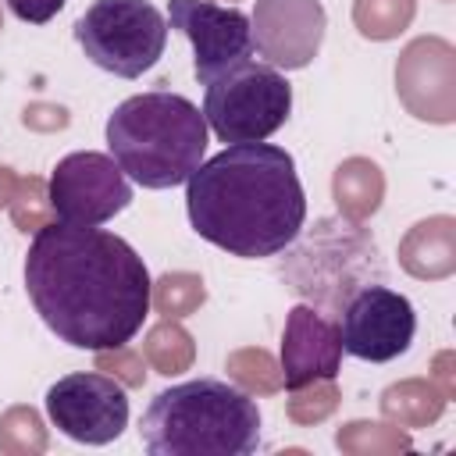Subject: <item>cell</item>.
Wrapping results in <instances>:
<instances>
[{
    "label": "cell",
    "instance_id": "6da1fadb",
    "mask_svg": "<svg viewBox=\"0 0 456 456\" xmlns=\"http://www.w3.org/2000/svg\"><path fill=\"white\" fill-rule=\"evenodd\" d=\"M142 256L96 224H43L25 256V289L46 328L75 349L125 346L150 314Z\"/></svg>",
    "mask_w": 456,
    "mask_h": 456
},
{
    "label": "cell",
    "instance_id": "7a4b0ae2",
    "mask_svg": "<svg viewBox=\"0 0 456 456\" xmlns=\"http://www.w3.org/2000/svg\"><path fill=\"white\" fill-rule=\"evenodd\" d=\"M185 207L200 239L256 260L281 253L306 217L292 153L271 142H235L185 178Z\"/></svg>",
    "mask_w": 456,
    "mask_h": 456
},
{
    "label": "cell",
    "instance_id": "3957f363",
    "mask_svg": "<svg viewBox=\"0 0 456 456\" xmlns=\"http://www.w3.org/2000/svg\"><path fill=\"white\" fill-rule=\"evenodd\" d=\"M139 435L150 456H249L260 445V410L235 385L196 378L153 395Z\"/></svg>",
    "mask_w": 456,
    "mask_h": 456
},
{
    "label": "cell",
    "instance_id": "277c9868",
    "mask_svg": "<svg viewBox=\"0 0 456 456\" xmlns=\"http://www.w3.org/2000/svg\"><path fill=\"white\" fill-rule=\"evenodd\" d=\"M107 146L118 167L142 189L182 185L207 153V118L178 93H139L107 118Z\"/></svg>",
    "mask_w": 456,
    "mask_h": 456
},
{
    "label": "cell",
    "instance_id": "5b68a950",
    "mask_svg": "<svg viewBox=\"0 0 456 456\" xmlns=\"http://www.w3.org/2000/svg\"><path fill=\"white\" fill-rule=\"evenodd\" d=\"M281 278L317 310H342L363 285L385 278V260L363 221L321 217L303 239L296 235L281 249Z\"/></svg>",
    "mask_w": 456,
    "mask_h": 456
},
{
    "label": "cell",
    "instance_id": "8992f818",
    "mask_svg": "<svg viewBox=\"0 0 456 456\" xmlns=\"http://www.w3.org/2000/svg\"><path fill=\"white\" fill-rule=\"evenodd\" d=\"M292 110V86L271 64H239L214 82H207L203 118L214 135L228 146L235 142H264L271 132L285 125Z\"/></svg>",
    "mask_w": 456,
    "mask_h": 456
},
{
    "label": "cell",
    "instance_id": "52a82bcc",
    "mask_svg": "<svg viewBox=\"0 0 456 456\" xmlns=\"http://www.w3.org/2000/svg\"><path fill=\"white\" fill-rule=\"evenodd\" d=\"M75 39L96 68L139 78L160 61L167 21L150 0H96L75 21Z\"/></svg>",
    "mask_w": 456,
    "mask_h": 456
},
{
    "label": "cell",
    "instance_id": "ba28073f",
    "mask_svg": "<svg viewBox=\"0 0 456 456\" xmlns=\"http://www.w3.org/2000/svg\"><path fill=\"white\" fill-rule=\"evenodd\" d=\"M50 207L64 224H103L132 203V185L114 157L78 150L50 175Z\"/></svg>",
    "mask_w": 456,
    "mask_h": 456
},
{
    "label": "cell",
    "instance_id": "9c48e42d",
    "mask_svg": "<svg viewBox=\"0 0 456 456\" xmlns=\"http://www.w3.org/2000/svg\"><path fill=\"white\" fill-rule=\"evenodd\" d=\"M46 413L53 428H61L68 438L86 445H107L114 442L128 424V399L114 378L103 370H78L64 374L46 392Z\"/></svg>",
    "mask_w": 456,
    "mask_h": 456
},
{
    "label": "cell",
    "instance_id": "30bf717a",
    "mask_svg": "<svg viewBox=\"0 0 456 456\" xmlns=\"http://www.w3.org/2000/svg\"><path fill=\"white\" fill-rule=\"evenodd\" d=\"M167 21L192 43V68L203 86L246 64L253 53L249 18L235 7L214 0H167Z\"/></svg>",
    "mask_w": 456,
    "mask_h": 456
},
{
    "label": "cell",
    "instance_id": "8fae6325",
    "mask_svg": "<svg viewBox=\"0 0 456 456\" xmlns=\"http://www.w3.org/2000/svg\"><path fill=\"white\" fill-rule=\"evenodd\" d=\"M338 314H342L338 321L342 349L370 363H385L406 353L417 331V314L410 299L385 289L381 281L363 285Z\"/></svg>",
    "mask_w": 456,
    "mask_h": 456
},
{
    "label": "cell",
    "instance_id": "7c38bea8",
    "mask_svg": "<svg viewBox=\"0 0 456 456\" xmlns=\"http://www.w3.org/2000/svg\"><path fill=\"white\" fill-rule=\"evenodd\" d=\"M399 103L431 125L456 121V50L442 36H420L395 61Z\"/></svg>",
    "mask_w": 456,
    "mask_h": 456
},
{
    "label": "cell",
    "instance_id": "4fadbf2b",
    "mask_svg": "<svg viewBox=\"0 0 456 456\" xmlns=\"http://www.w3.org/2000/svg\"><path fill=\"white\" fill-rule=\"evenodd\" d=\"M328 18L321 0H256L249 18V36L256 53L271 68H306L324 39Z\"/></svg>",
    "mask_w": 456,
    "mask_h": 456
},
{
    "label": "cell",
    "instance_id": "5bb4252c",
    "mask_svg": "<svg viewBox=\"0 0 456 456\" xmlns=\"http://www.w3.org/2000/svg\"><path fill=\"white\" fill-rule=\"evenodd\" d=\"M342 363V335L338 324L317 314V306L299 303L285 317L281 335V378L289 388H299L306 381L335 378Z\"/></svg>",
    "mask_w": 456,
    "mask_h": 456
},
{
    "label": "cell",
    "instance_id": "9a60e30c",
    "mask_svg": "<svg viewBox=\"0 0 456 456\" xmlns=\"http://www.w3.org/2000/svg\"><path fill=\"white\" fill-rule=\"evenodd\" d=\"M399 267L420 281H442L456 271V217L417 221L399 242Z\"/></svg>",
    "mask_w": 456,
    "mask_h": 456
},
{
    "label": "cell",
    "instance_id": "2e32d148",
    "mask_svg": "<svg viewBox=\"0 0 456 456\" xmlns=\"http://www.w3.org/2000/svg\"><path fill=\"white\" fill-rule=\"evenodd\" d=\"M331 200L342 217L367 221L385 200V175L370 157H346L331 175Z\"/></svg>",
    "mask_w": 456,
    "mask_h": 456
},
{
    "label": "cell",
    "instance_id": "e0dca14e",
    "mask_svg": "<svg viewBox=\"0 0 456 456\" xmlns=\"http://www.w3.org/2000/svg\"><path fill=\"white\" fill-rule=\"evenodd\" d=\"M445 403L431 378H406L381 392V413L395 428H428L445 413Z\"/></svg>",
    "mask_w": 456,
    "mask_h": 456
},
{
    "label": "cell",
    "instance_id": "ac0fdd59",
    "mask_svg": "<svg viewBox=\"0 0 456 456\" xmlns=\"http://www.w3.org/2000/svg\"><path fill=\"white\" fill-rule=\"evenodd\" d=\"M142 356H146V363H150L157 374L171 378V374H182V370L192 367V360H196V342H192V335H189L178 321H167V317H164L160 324H153V328L146 331Z\"/></svg>",
    "mask_w": 456,
    "mask_h": 456
},
{
    "label": "cell",
    "instance_id": "d6986e66",
    "mask_svg": "<svg viewBox=\"0 0 456 456\" xmlns=\"http://www.w3.org/2000/svg\"><path fill=\"white\" fill-rule=\"evenodd\" d=\"M150 303L160 317L182 321L207 303V285L192 271H167L150 285Z\"/></svg>",
    "mask_w": 456,
    "mask_h": 456
},
{
    "label": "cell",
    "instance_id": "ffe728a7",
    "mask_svg": "<svg viewBox=\"0 0 456 456\" xmlns=\"http://www.w3.org/2000/svg\"><path fill=\"white\" fill-rule=\"evenodd\" d=\"M335 445L349 456H399L410 452L413 442L406 431H399L395 424H374V420H349L338 428Z\"/></svg>",
    "mask_w": 456,
    "mask_h": 456
},
{
    "label": "cell",
    "instance_id": "44dd1931",
    "mask_svg": "<svg viewBox=\"0 0 456 456\" xmlns=\"http://www.w3.org/2000/svg\"><path fill=\"white\" fill-rule=\"evenodd\" d=\"M417 0H353V25L363 39H395L410 28Z\"/></svg>",
    "mask_w": 456,
    "mask_h": 456
},
{
    "label": "cell",
    "instance_id": "7402d4cb",
    "mask_svg": "<svg viewBox=\"0 0 456 456\" xmlns=\"http://www.w3.org/2000/svg\"><path fill=\"white\" fill-rule=\"evenodd\" d=\"M224 370L235 385H242L246 392L253 395H274L285 388V378H281V363L260 349V346H246V349H235L228 353L224 360Z\"/></svg>",
    "mask_w": 456,
    "mask_h": 456
},
{
    "label": "cell",
    "instance_id": "603a6c76",
    "mask_svg": "<svg viewBox=\"0 0 456 456\" xmlns=\"http://www.w3.org/2000/svg\"><path fill=\"white\" fill-rule=\"evenodd\" d=\"M50 435L43 417L32 406H11L0 413V452L7 456H39L46 452Z\"/></svg>",
    "mask_w": 456,
    "mask_h": 456
},
{
    "label": "cell",
    "instance_id": "cb8c5ba5",
    "mask_svg": "<svg viewBox=\"0 0 456 456\" xmlns=\"http://www.w3.org/2000/svg\"><path fill=\"white\" fill-rule=\"evenodd\" d=\"M11 221L18 232L25 235H36L43 224L53 221V207H50V185L39 178V175H28V178H18V189L11 196Z\"/></svg>",
    "mask_w": 456,
    "mask_h": 456
},
{
    "label": "cell",
    "instance_id": "d4e9b609",
    "mask_svg": "<svg viewBox=\"0 0 456 456\" xmlns=\"http://www.w3.org/2000/svg\"><path fill=\"white\" fill-rule=\"evenodd\" d=\"M289 420L296 424H321L324 417L335 413L338 406V385L335 378H321V381H306L299 388H289Z\"/></svg>",
    "mask_w": 456,
    "mask_h": 456
},
{
    "label": "cell",
    "instance_id": "484cf974",
    "mask_svg": "<svg viewBox=\"0 0 456 456\" xmlns=\"http://www.w3.org/2000/svg\"><path fill=\"white\" fill-rule=\"evenodd\" d=\"M96 370H103L107 378H114L118 385L125 388H139L146 381V367H142V356L125 349V346H114V349H96Z\"/></svg>",
    "mask_w": 456,
    "mask_h": 456
},
{
    "label": "cell",
    "instance_id": "4316f807",
    "mask_svg": "<svg viewBox=\"0 0 456 456\" xmlns=\"http://www.w3.org/2000/svg\"><path fill=\"white\" fill-rule=\"evenodd\" d=\"M68 121H71L68 107H61V103H46V100H36V103H28V107L21 110V125L32 128V132H43V135L68 128Z\"/></svg>",
    "mask_w": 456,
    "mask_h": 456
},
{
    "label": "cell",
    "instance_id": "83f0119b",
    "mask_svg": "<svg viewBox=\"0 0 456 456\" xmlns=\"http://www.w3.org/2000/svg\"><path fill=\"white\" fill-rule=\"evenodd\" d=\"M7 7L14 11V18H21L28 25H43L64 7V0H7Z\"/></svg>",
    "mask_w": 456,
    "mask_h": 456
},
{
    "label": "cell",
    "instance_id": "f1b7e54d",
    "mask_svg": "<svg viewBox=\"0 0 456 456\" xmlns=\"http://www.w3.org/2000/svg\"><path fill=\"white\" fill-rule=\"evenodd\" d=\"M456 356L449 353V349H442L435 360H431V381L438 385V392L445 395V399H452L456 395Z\"/></svg>",
    "mask_w": 456,
    "mask_h": 456
},
{
    "label": "cell",
    "instance_id": "f546056e",
    "mask_svg": "<svg viewBox=\"0 0 456 456\" xmlns=\"http://www.w3.org/2000/svg\"><path fill=\"white\" fill-rule=\"evenodd\" d=\"M14 189H18V175H14L7 164H0V207H7V203H11Z\"/></svg>",
    "mask_w": 456,
    "mask_h": 456
},
{
    "label": "cell",
    "instance_id": "4dcf8cb0",
    "mask_svg": "<svg viewBox=\"0 0 456 456\" xmlns=\"http://www.w3.org/2000/svg\"><path fill=\"white\" fill-rule=\"evenodd\" d=\"M0 28H4V11H0Z\"/></svg>",
    "mask_w": 456,
    "mask_h": 456
}]
</instances>
